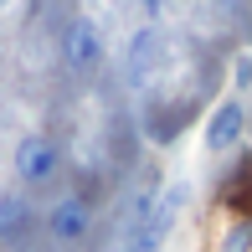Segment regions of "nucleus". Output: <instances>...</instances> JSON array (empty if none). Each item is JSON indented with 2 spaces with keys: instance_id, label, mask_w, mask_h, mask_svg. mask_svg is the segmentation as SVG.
I'll return each mask as SVG.
<instances>
[{
  "instance_id": "obj_1",
  "label": "nucleus",
  "mask_w": 252,
  "mask_h": 252,
  "mask_svg": "<svg viewBox=\"0 0 252 252\" xmlns=\"http://www.w3.org/2000/svg\"><path fill=\"white\" fill-rule=\"evenodd\" d=\"M186 211V186H175V190H165L155 206H150V216H144L139 226H134V242L129 252H159L165 247V237H170V226H175V216Z\"/></svg>"
},
{
  "instance_id": "obj_5",
  "label": "nucleus",
  "mask_w": 252,
  "mask_h": 252,
  "mask_svg": "<svg viewBox=\"0 0 252 252\" xmlns=\"http://www.w3.org/2000/svg\"><path fill=\"white\" fill-rule=\"evenodd\" d=\"M88 226H93V211H88V201H83V196H67V201H57V206H52V216H47V232H52V242H62V247L83 242V237H88Z\"/></svg>"
},
{
  "instance_id": "obj_7",
  "label": "nucleus",
  "mask_w": 252,
  "mask_h": 252,
  "mask_svg": "<svg viewBox=\"0 0 252 252\" xmlns=\"http://www.w3.org/2000/svg\"><path fill=\"white\" fill-rule=\"evenodd\" d=\"M252 247V216H242V221L226 232V252H247Z\"/></svg>"
},
{
  "instance_id": "obj_3",
  "label": "nucleus",
  "mask_w": 252,
  "mask_h": 252,
  "mask_svg": "<svg viewBox=\"0 0 252 252\" xmlns=\"http://www.w3.org/2000/svg\"><path fill=\"white\" fill-rule=\"evenodd\" d=\"M10 165H16V175L26 180V186H41V180L57 175L62 155H57V144L47 139V134H26V139L16 144V155H10Z\"/></svg>"
},
{
  "instance_id": "obj_4",
  "label": "nucleus",
  "mask_w": 252,
  "mask_h": 252,
  "mask_svg": "<svg viewBox=\"0 0 252 252\" xmlns=\"http://www.w3.org/2000/svg\"><path fill=\"white\" fill-rule=\"evenodd\" d=\"M242 134H247V108H242L237 98L216 103V108H211V119H206V150H211V155H221V150H232Z\"/></svg>"
},
{
  "instance_id": "obj_2",
  "label": "nucleus",
  "mask_w": 252,
  "mask_h": 252,
  "mask_svg": "<svg viewBox=\"0 0 252 252\" xmlns=\"http://www.w3.org/2000/svg\"><path fill=\"white\" fill-rule=\"evenodd\" d=\"M62 62L72 67V72H98V67H103V31L88 16L67 21V31H62Z\"/></svg>"
},
{
  "instance_id": "obj_6",
  "label": "nucleus",
  "mask_w": 252,
  "mask_h": 252,
  "mask_svg": "<svg viewBox=\"0 0 252 252\" xmlns=\"http://www.w3.org/2000/svg\"><path fill=\"white\" fill-rule=\"evenodd\" d=\"M21 226H26V201H21V196H5V201H0V237H5V232H21Z\"/></svg>"
},
{
  "instance_id": "obj_8",
  "label": "nucleus",
  "mask_w": 252,
  "mask_h": 252,
  "mask_svg": "<svg viewBox=\"0 0 252 252\" xmlns=\"http://www.w3.org/2000/svg\"><path fill=\"white\" fill-rule=\"evenodd\" d=\"M144 10H150V16H159V5H165V0H139Z\"/></svg>"
}]
</instances>
